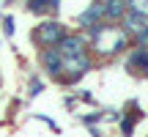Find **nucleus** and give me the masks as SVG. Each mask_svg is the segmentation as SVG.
<instances>
[{
    "label": "nucleus",
    "mask_w": 148,
    "mask_h": 137,
    "mask_svg": "<svg viewBox=\"0 0 148 137\" xmlns=\"http://www.w3.org/2000/svg\"><path fill=\"white\" fill-rule=\"evenodd\" d=\"M93 27V47H96V52H101V55H112V52H121L123 47H126V33L123 30H118L115 25H90Z\"/></svg>",
    "instance_id": "f257e3e1"
},
{
    "label": "nucleus",
    "mask_w": 148,
    "mask_h": 137,
    "mask_svg": "<svg viewBox=\"0 0 148 137\" xmlns=\"http://www.w3.org/2000/svg\"><path fill=\"white\" fill-rule=\"evenodd\" d=\"M63 36H66V30H63L60 22H41V25L36 27V33H33V38H36L41 47H55Z\"/></svg>",
    "instance_id": "f03ea898"
},
{
    "label": "nucleus",
    "mask_w": 148,
    "mask_h": 137,
    "mask_svg": "<svg viewBox=\"0 0 148 137\" xmlns=\"http://www.w3.org/2000/svg\"><path fill=\"white\" fill-rule=\"evenodd\" d=\"M123 25H126V30L140 33V30L148 25V19H145V16H140L137 11H126V14H123Z\"/></svg>",
    "instance_id": "7ed1b4c3"
},
{
    "label": "nucleus",
    "mask_w": 148,
    "mask_h": 137,
    "mask_svg": "<svg viewBox=\"0 0 148 137\" xmlns=\"http://www.w3.org/2000/svg\"><path fill=\"white\" fill-rule=\"evenodd\" d=\"M126 11H129L126 0H107V3H104V14L110 16V19H118V16H123Z\"/></svg>",
    "instance_id": "20e7f679"
},
{
    "label": "nucleus",
    "mask_w": 148,
    "mask_h": 137,
    "mask_svg": "<svg viewBox=\"0 0 148 137\" xmlns=\"http://www.w3.org/2000/svg\"><path fill=\"white\" fill-rule=\"evenodd\" d=\"M44 66H47V71L52 74V77H58V74H60V52L55 47L44 52Z\"/></svg>",
    "instance_id": "39448f33"
},
{
    "label": "nucleus",
    "mask_w": 148,
    "mask_h": 137,
    "mask_svg": "<svg viewBox=\"0 0 148 137\" xmlns=\"http://www.w3.org/2000/svg\"><path fill=\"white\" fill-rule=\"evenodd\" d=\"M99 16H104V3H93V5H90V8L82 14V16H79V22H82L85 27H90L96 19H99Z\"/></svg>",
    "instance_id": "423d86ee"
},
{
    "label": "nucleus",
    "mask_w": 148,
    "mask_h": 137,
    "mask_svg": "<svg viewBox=\"0 0 148 137\" xmlns=\"http://www.w3.org/2000/svg\"><path fill=\"white\" fill-rule=\"evenodd\" d=\"M145 60H148V49H137V52L129 58V68H145Z\"/></svg>",
    "instance_id": "0eeeda50"
},
{
    "label": "nucleus",
    "mask_w": 148,
    "mask_h": 137,
    "mask_svg": "<svg viewBox=\"0 0 148 137\" xmlns=\"http://www.w3.org/2000/svg\"><path fill=\"white\" fill-rule=\"evenodd\" d=\"M27 5H30L33 14H41L44 8H55V5H58V0H30Z\"/></svg>",
    "instance_id": "6e6552de"
},
{
    "label": "nucleus",
    "mask_w": 148,
    "mask_h": 137,
    "mask_svg": "<svg viewBox=\"0 0 148 137\" xmlns=\"http://www.w3.org/2000/svg\"><path fill=\"white\" fill-rule=\"evenodd\" d=\"M129 5H132V11H137L140 16H145L148 19V0H126Z\"/></svg>",
    "instance_id": "1a4fd4ad"
},
{
    "label": "nucleus",
    "mask_w": 148,
    "mask_h": 137,
    "mask_svg": "<svg viewBox=\"0 0 148 137\" xmlns=\"http://www.w3.org/2000/svg\"><path fill=\"white\" fill-rule=\"evenodd\" d=\"M137 47H140V49H145V47H148V25L137 33Z\"/></svg>",
    "instance_id": "9d476101"
},
{
    "label": "nucleus",
    "mask_w": 148,
    "mask_h": 137,
    "mask_svg": "<svg viewBox=\"0 0 148 137\" xmlns=\"http://www.w3.org/2000/svg\"><path fill=\"white\" fill-rule=\"evenodd\" d=\"M3 30H5V36H14V16H5L3 19Z\"/></svg>",
    "instance_id": "9b49d317"
},
{
    "label": "nucleus",
    "mask_w": 148,
    "mask_h": 137,
    "mask_svg": "<svg viewBox=\"0 0 148 137\" xmlns=\"http://www.w3.org/2000/svg\"><path fill=\"white\" fill-rule=\"evenodd\" d=\"M132 126H134V121H132V118H123V121H121V129H123V134H132Z\"/></svg>",
    "instance_id": "f8f14e48"
},
{
    "label": "nucleus",
    "mask_w": 148,
    "mask_h": 137,
    "mask_svg": "<svg viewBox=\"0 0 148 137\" xmlns=\"http://www.w3.org/2000/svg\"><path fill=\"white\" fill-rule=\"evenodd\" d=\"M145 68H148V60H145Z\"/></svg>",
    "instance_id": "ddd939ff"
}]
</instances>
